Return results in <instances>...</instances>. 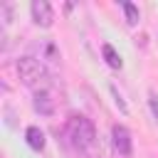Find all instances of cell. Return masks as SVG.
Instances as JSON below:
<instances>
[{
    "label": "cell",
    "instance_id": "1",
    "mask_svg": "<svg viewBox=\"0 0 158 158\" xmlns=\"http://www.w3.org/2000/svg\"><path fill=\"white\" fill-rule=\"evenodd\" d=\"M67 133H69L72 146H74L77 151H81V153H86V151L96 143V128H94V123H91L86 116H81V114H72V116H69V121H67Z\"/></svg>",
    "mask_w": 158,
    "mask_h": 158
},
{
    "label": "cell",
    "instance_id": "2",
    "mask_svg": "<svg viewBox=\"0 0 158 158\" xmlns=\"http://www.w3.org/2000/svg\"><path fill=\"white\" fill-rule=\"evenodd\" d=\"M17 74L22 79L25 86H32L35 91L40 89H49V72L42 62H37L35 57H20L17 59Z\"/></svg>",
    "mask_w": 158,
    "mask_h": 158
},
{
    "label": "cell",
    "instance_id": "3",
    "mask_svg": "<svg viewBox=\"0 0 158 158\" xmlns=\"http://www.w3.org/2000/svg\"><path fill=\"white\" fill-rule=\"evenodd\" d=\"M111 143H114V148H116V153L118 156H131V151H133V146H131V131L126 128V126H121V123H114L111 126Z\"/></svg>",
    "mask_w": 158,
    "mask_h": 158
},
{
    "label": "cell",
    "instance_id": "4",
    "mask_svg": "<svg viewBox=\"0 0 158 158\" xmlns=\"http://www.w3.org/2000/svg\"><path fill=\"white\" fill-rule=\"evenodd\" d=\"M30 12H32L35 25H40V27H52L54 12H52V5H49L47 0H35V2L30 5Z\"/></svg>",
    "mask_w": 158,
    "mask_h": 158
},
{
    "label": "cell",
    "instance_id": "5",
    "mask_svg": "<svg viewBox=\"0 0 158 158\" xmlns=\"http://www.w3.org/2000/svg\"><path fill=\"white\" fill-rule=\"evenodd\" d=\"M32 106H35L37 114H42V116H52V114H54V99L49 96V89H40V91H35Z\"/></svg>",
    "mask_w": 158,
    "mask_h": 158
},
{
    "label": "cell",
    "instance_id": "6",
    "mask_svg": "<svg viewBox=\"0 0 158 158\" xmlns=\"http://www.w3.org/2000/svg\"><path fill=\"white\" fill-rule=\"evenodd\" d=\"M25 141H27V146H30L32 151H42V148H44V131H42L40 126H30V128L25 131Z\"/></svg>",
    "mask_w": 158,
    "mask_h": 158
},
{
    "label": "cell",
    "instance_id": "7",
    "mask_svg": "<svg viewBox=\"0 0 158 158\" xmlns=\"http://www.w3.org/2000/svg\"><path fill=\"white\" fill-rule=\"evenodd\" d=\"M101 54H104V59H106V64H109L111 69H121V67H123V62H121L118 52H116L111 44H104V47H101Z\"/></svg>",
    "mask_w": 158,
    "mask_h": 158
},
{
    "label": "cell",
    "instance_id": "8",
    "mask_svg": "<svg viewBox=\"0 0 158 158\" xmlns=\"http://www.w3.org/2000/svg\"><path fill=\"white\" fill-rule=\"evenodd\" d=\"M121 7H123V12H126V22H128V25H138V17H141V15H138V7H136L133 2H128V0L121 2Z\"/></svg>",
    "mask_w": 158,
    "mask_h": 158
},
{
    "label": "cell",
    "instance_id": "9",
    "mask_svg": "<svg viewBox=\"0 0 158 158\" xmlns=\"http://www.w3.org/2000/svg\"><path fill=\"white\" fill-rule=\"evenodd\" d=\"M148 104H151V111H153V116H156V121H158V96H156V91L148 94Z\"/></svg>",
    "mask_w": 158,
    "mask_h": 158
}]
</instances>
